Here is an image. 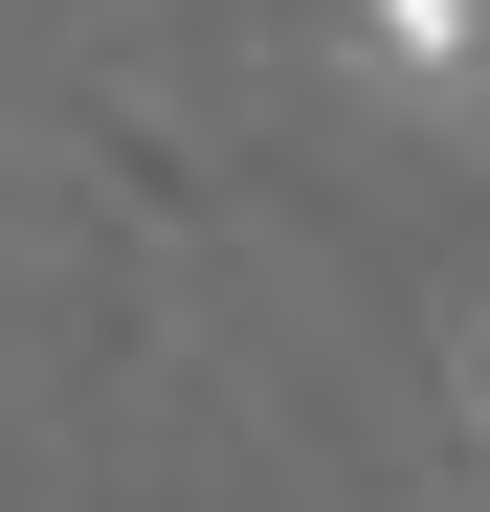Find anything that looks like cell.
<instances>
[{"label":"cell","instance_id":"cell-1","mask_svg":"<svg viewBox=\"0 0 490 512\" xmlns=\"http://www.w3.org/2000/svg\"><path fill=\"white\" fill-rule=\"evenodd\" d=\"M357 67H379L401 112H468L490 90V0H357Z\"/></svg>","mask_w":490,"mask_h":512}]
</instances>
